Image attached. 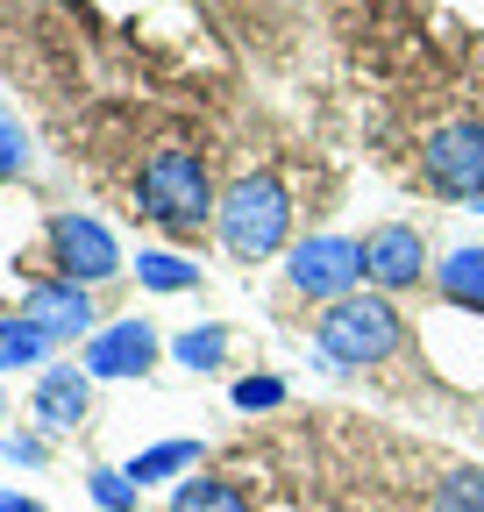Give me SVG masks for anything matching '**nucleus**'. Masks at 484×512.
<instances>
[{"instance_id":"nucleus-19","label":"nucleus","mask_w":484,"mask_h":512,"mask_svg":"<svg viewBox=\"0 0 484 512\" xmlns=\"http://www.w3.org/2000/svg\"><path fill=\"white\" fill-rule=\"evenodd\" d=\"M242 413H271V406H285V384L278 377H235V392H228Z\"/></svg>"},{"instance_id":"nucleus-5","label":"nucleus","mask_w":484,"mask_h":512,"mask_svg":"<svg viewBox=\"0 0 484 512\" xmlns=\"http://www.w3.org/2000/svg\"><path fill=\"white\" fill-rule=\"evenodd\" d=\"M285 278H292V292L335 306V299H349L356 278H363V242H349V235H307V242L285 256Z\"/></svg>"},{"instance_id":"nucleus-1","label":"nucleus","mask_w":484,"mask_h":512,"mask_svg":"<svg viewBox=\"0 0 484 512\" xmlns=\"http://www.w3.org/2000/svg\"><path fill=\"white\" fill-rule=\"evenodd\" d=\"M314 342L335 370H371L406 349V320H399L392 292H349L314 320Z\"/></svg>"},{"instance_id":"nucleus-18","label":"nucleus","mask_w":484,"mask_h":512,"mask_svg":"<svg viewBox=\"0 0 484 512\" xmlns=\"http://www.w3.org/2000/svg\"><path fill=\"white\" fill-rule=\"evenodd\" d=\"M86 491H93V505H100V512H136V498H143V491L129 484V470H93V477H86Z\"/></svg>"},{"instance_id":"nucleus-8","label":"nucleus","mask_w":484,"mask_h":512,"mask_svg":"<svg viewBox=\"0 0 484 512\" xmlns=\"http://www.w3.org/2000/svg\"><path fill=\"white\" fill-rule=\"evenodd\" d=\"M363 278H371L378 292H406L428 278V242H420V228L406 221H385L363 235Z\"/></svg>"},{"instance_id":"nucleus-20","label":"nucleus","mask_w":484,"mask_h":512,"mask_svg":"<svg viewBox=\"0 0 484 512\" xmlns=\"http://www.w3.org/2000/svg\"><path fill=\"white\" fill-rule=\"evenodd\" d=\"M29 171V143H22V121L0 114V178H22Z\"/></svg>"},{"instance_id":"nucleus-14","label":"nucleus","mask_w":484,"mask_h":512,"mask_svg":"<svg viewBox=\"0 0 484 512\" xmlns=\"http://www.w3.org/2000/svg\"><path fill=\"white\" fill-rule=\"evenodd\" d=\"M136 285L143 292H200V271L171 249H136Z\"/></svg>"},{"instance_id":"nucleus-12","label":"nucleus","mask_w":484,"mask_h":512,"mask_svg":"<svg viewBox=\"0 0 484 512\" xmlns=\"http://www.w3.org/2000/svg\"><path fill=\"white\" fill-rule=\"evenodd\" d=\"M193 463H200V441H157L129 463V484L143 491V484H164V477H193Z\"/></svg>"},{"instance_id":"nucleus-7","label":"nucleus","mask_w":484,"mask_h":512,"mask_svg":"<svg viewBox=\"0 0 484 512\" xmlns=\"http://www.w3.org/2000/svg\"><path fill=\"white\" fill-rule=\"evenodd\" d=\"M157 328L143 313H129V320H114V328H100V335H86V349H79V370L86 377H143L150 363H157Z\"/></svg>"},{"instance_id":"nucleus-11","label":"nucleus","mask_w":484,"mask_h":512,"mask_svg":"<svg viewBox=\"0 0 484 512\" xmlns=\"http://www.w3.org/2000/svg\"><path fill=\"white\" fill-rule=\"evenodd\" d=\"M435 292L449 306H477L484 313V242H463V249L442 256V264H435Z\"/></svg>"},{"instance_id":"nucleus-6","label":"nucleus","mask_w":484,"mask_h":512,"mask_svg":"<svg viewBox=\"0 0 484 512\" xmlns=\"http://www.w3.org/2000/svg\"><path fill=\"white\" fill-rule=\"evenodd\" d=\"M50 256H57V278H72V285H107L121 271V249L93 214H57L50 221Z\"/></svg>"},{"instance_id":"nucleus-13","label":"nucleus","mask_w":484,"mask_h":512,"mask_svg":"<svg viewBox=\"0 0 484 512\" xmlns=\"http://www.w3.org/2000/svg\"><path fill=\"white\" fill-rule=\"evenodd\" d=\"M50 356V335L36 328L29 313H0V370H29Z\"/></svg>"},{"instance_id":"nucleus-23","label":"nucleus","mask_w":484,"mask_h":512,"mask_svg":"<svg viewBox=\"0 0 484 512\" xmlns=\"http://www.w3.org/2000/svg\"><path fill=\"white\" fill-rule=\"evenodd\" d=\"M477 214H484V200H477Z\"/></svg>"},{"instance_id":"nucleus-9","label":"nucleus","mask_w":484,"mask_h":512,"mask_svg":"<svg viewBox=\"0 0 484 512\" xmlns=\"http://www.w3.org/2000/svg\"><path fill=\"white\" fill-rule=\"evenodd\" d=\"M22 313L36 320L50 342H79V335L93 328V299H86V285H72V278H29V285H22Z\"/></svg>"},{"instance_id":"nucleus-16","label":"nucleus","mask_w":484,"mask_h":512,"mask_svg":"<svg viewBox=\"0 0 484 512\" xmlns=\"http://www.w3.org/2000/svg\"><path fill=\"white\" fill-rule=\"evenodd\" d=\"M171 356L186 363V370H221L228 363V328H186L171 342Z\"/></svg>"},{"instance_id":"nucleus-2","label":"nucleus","mask_w":484,"mask_h":512,"mask_svg":"<svg viewBox=\"0 0 484 512\" xmlns=\"http://www.w3.org/2000/svg\"><path fill=\"white\" fill-rule=\"evenodd\" d=\"M136 207H143L164 235H200V228L221 214L214 178H207V164H200L193 150H157V157L143 164V178H136Z\"/></svg>"},{"instance_id":"nucleus-17","label":"nucleus","mask_w":484,"mask_h":512,"mask_svg":"<svg viewBox=\"0 0 484 512\" xmlns=\"http://www.w3.org/2000/svg\"><path fill=\"white\" fill-rule=\"evenodd\" d=\"M435 512H484V470H449L435 484Z\"/></svg>"},{"instance_id":"nucleus-21","label":"nucleus","mask_w":484,"mask_h":512,"mask_svg":"<svg viewBox=\"0 0 484 512\" xmlns=\"http://www.w3.org/2000/svg\"><path fill=\"white\" fill-rule=\"evenodd\" d=\"M0 456H8V463H22V470H36V463L50 456V448H43L36 434H8V441H0Z\"/></svg>"},{"instance_id":"nucleus-22","label":"nucleus","mask_w":484,"mask_h":512,"mask_svg":"<svg viewBox=\"0 0 484 512\" xmlns=\"http://www.w3.org/2000/svg\"><path fill=\"white\" fill-rule=\"evenodd\" d=\"M0 512H43L36 498H22V491H0Z\"/></svg>"},{"instance_id":"nucleus-3","label":"nucleus","mask_w":484,"mask_h":512,"mask_svg":"<svg viewBox=\"0 0 484 512\" xmlns=\"http://www.w3.org/2000/svg\"><path fill=\"white\" fill-rule=\"evenodd\" d=\"M214 228H221V249L242 256V264H257V256H278L285 235H292V192H285L271 171H250V178H235V185L221 192Z\"/></svg>"},{"instance_id":"nucleus-10","label":"nucleus","mask_w":484,"mask_h":512,"mask_svg":"<svg viewBox=\"0 0 484 512\" xmlns=\"http://www.w3.org/2000/svg\"><path fill=\"white\" fill-rule=\"evenodd\" d=\"M86 406H93V377H86L79 363L36 377V427H43V434H72V427L86 420Z\"/></svg>"},{"instance_id":"nucleus-4","label":"nucleus","mask_w":484,"mask_h":512,"mask_svg":"<svg viewBox=\"0 0 484 512\" xmlns=\"http://www.w3.org/2000/svg\"><path fill=\"white\" fill-rule=\"evenodd\" d=\"M420 178H428L442 200L477 207L484 200V121H449L420 143Z\"/></svg>"},{"instance_id":"nucleus-15","label":"nucleus","mask_w":484,"mask_h":512,"mask_svg":"<svg viewBox=\"0 0 484 512\" xmlns=\"http://www.w3.org/2000/svg\"><path fill=\"white\" fill-rule=\"evenodd\" d=\"M171 512H250V498H242L228 477H186L171 491Z\"/></svg>"}]
</instances>
